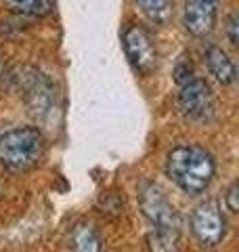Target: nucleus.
I'll return each mask as SVG.
<instances>
[{
    "mask_svg": "<svg viewBox=\"0 0 239 252\" xmlns=\"http://www.w3.org/2000/svg\"><path fill=\"white\" fill-rule=\"evenodd\" d=\"M2 2L19 17H46L55 11V0H2Z\"/></svg>",
    "mask_w": 239,
    "mask_h": 252,
    "instance_id": "9d476101",
    "label": "nucleus"
},
{
    "mask_svg": "<svg viewBox=\"0 0 239 252\" xmlns=\"http://www.w3.org/2000/svg\"><path fill=\"white\" fill-rule=\"evenodd\" d=\"M122 49L130 67L141 76H149L157 65V49L153 36L145 26L130 23L122 32Z\"/></svg>",
    "mask_w": 239,
    "mask_h": 252,
    "instance_id": "39448f33",
    "label": "nucleus"
},
{
    "mask_svg": "<svg viewBox=\"0 0 239 252\" xmlns=\"http://www.w3.org/2000/svg\"><path fill=\"white\" fill-rule=\"evenodd\" d=\"M139 11L155 26H166L172 19V0H134Z\"/></svg>",
    "mask_w": 239,
    "mask_h": 252,
    "instance_id": "f8f14e48",
    "label": "nucleus"
},
{
    "mask_svg": "<svg viewBox=\"0 0 239 252\" xmlns=\"http://www.w3.org/2000/svg\"><path fill=\"white\" fill-rule=\"evenodd\" d=\"M172 76H174V82H177L179 86L189 82L191 78H195V67H193V63H191V59L180 57L177 61V65H174V69H172Z\"/></svg>",
    "mask_w": 239,
    "mask_h": 252,
    "instance_id": "ddd939ff",
    "label": "nucleus"
},
{
    "mask_svg": "<svg viewBox=\"0 0 239 252\" xmlns=\"http://www.w3.org/2000/svg\"><path fill=\"white\" fill-rule=\"evenodd\" d=\"M4 76V61H2V55H0V80H2Z\"/></svg>",
    "mask_w": 239,
    "mask_h": 252,
    "instance_id": "dca6fc26",
    "label": "nucleus"
},
{
    "mask_svg": "<svg viewBox=\"0 0 239 252\" xmlns=\"http://www.w3.org/2000/svg\"><path fill=\"white\" fill-rule=\"evenodd\" d=\"M237 195H239V185H237V181H233V183L229 185L227 193H225V204H227V208H229L231 212H237V208H239Z\"/></svg>",
    "mask_w": 239,
    "mask_h": 252,
    "instance_id": "2eb2a0df",
    "label": "nucleus"
},
{
    "mask_svg": "<svg viewBox=\"0 0 239 252\" xmlns=\"http://www.w3.org/2000/svg\"><path fill=\"white\" fill-rule=\"evenodd\" d=\"M189 229L202 248H216L227 235V219L218 202L206 200L191 212Z\"/></svg>",
    "mask_w": 239,
    "mask_h": 252,
    "instance_id": "20e7f679",
    "label": "nucleus"
},
{
    "mask_svg": "<svg viewBox=\"0 0 239 252\" xmlns=\"http://www.w3.org/2000/svg\"><path fill=\"white\" fill-rule=\"evenodd\" d=\"M141 212L149 223V252H179L180 248V217L164 189L155 183H143L139 189Z\"/></svg>",
    "mask_w": 239,
    "mask_h": 252,
    "instance_id": "f257e3e1",
    "label": "nucleus"
},
{
    "mask_svg": "<svg viewBox=\"0 0 239 252\" xmlns=\"http://www.w3.org/2000/svg\"><path fill=\"white\" fill-rule=\"evenodd\" d=\"M166 175L187 195H199L216 175V160L199 145H179L166 156Z\"/></svg>",
    "mask_w": 239,
    "mask_h": 252,
    "instance_id": "f03ea898",
    "label": "nucleus"
},
{
    "mask_svg": "<svg viewBox=\"0 0 239 252\" xmlns=\"http://www.w3.org/2000/svg\"><path fill=\"white\" fill-rule=\"evenodd\" d=\"M218 2L212 0H187L182 9V26L195 38H204L216 26Z\"/></svg>",
    "mask_w": 239,
    "mask_h": 252,
    "instance_id": "0eeeda50",
    "label": "nucleus"
},
{
    "mask_svg": "<svg viewBox=\"0 0 239 252\" xmlns=\"http://www.w3.org/2000/svg\"><path fill=\"white\" fill-rule=\"evenodd\" d=\"M227 38H229V42L237 46L239 44V17H237V13H231L229 17H227Z\"/></svg>",
    "mask_w": 239,
    "mask_h": 252,
    "instance_id": "4468645a",
    "label": "nucleus"
},
{
    "mask_svg": "<svg viewBox=\"0 0 239 252\" xmlns=\"http://www.w3.org/2000/svg\"><path fill=\"white\" fill-rule=\"evenodd\" d=\"M46 156V139L36 126H17L0 135V164L9 172H30Z\"/></svg>",
    "mask_w": 239,
    "mask_h": 252,
    "instance_id": "7ed1b4c3",
    "label": "nucleus"
},
{
    "mask_svg": "<svg viewBox=\"0 0 239 252\" xmlns=\"http://www.w3.org/2000/svg\"><path fill=\"white\" fill-rule=\"evenodd\" d=\"M101 235L90 223L78 225L71 233V252H101Z\"/></svg>",
    "mask_w": 239,
    "mask_h": 252,
    "instance_id": "9b49d317",
    "label": "nucleus"
},
{
    "mask_svg": "<svg viewBox=\"0 0 239 252\" xmlns=\"http://www.w3.org/2000/svg\"><path fill=\"white\" fill-rule=\"evenodd\" d=\"M26 94L30 101V107L36 116L42 118L44 112H53V101H55V89L51 80L42 74H31L30 82L26 84Z\"/></svg>",
    "mask_w": 239,
    "mask_h": 252,
    "instance_id": "1a4fd4ad",
    "label": "nucleus"
},
{
    "mask_svg": "<svg viewBox=\"0 0 239 252\" xmlns=\"http://www.w3.org/2000/svg\"><path fill=\"white\" fill-rule=\"evenodd\" d=\"M177 103L180 114L191 122H210L214 112H216V99L210 89V84L202 78H191L189 82L179 86Z\"/></svg>",
    "mask_w": 239,
    "mask_h": 252,
    "instance_id": "423d86ee",
    "label": "nucleus"
},
{
    "mask_svg": "<svg viewBox=\"0 0 239 252\" xmlns=\"http://www.w3.org/2000/svg\"><path fill=\"white\" fill-rule=\"evenodd\" d=\"M212 2H218V0H212Z\"/></svg>",
    "mask_w": 239,
    "mask_h": 252,
    "instance_id": "f3484780",
    "label": "nucleus"
},
{
    "mask_svg": "<svg viewBox=\"0 0 239 252\" xmlns=\"http://www.w3.org/2000/svg\"><path fill=\"white\" fill-rule=\"evenodd\" d=\"M204 61L206 67H208L210 76L216 82H220L222 86H229L237 80V67L233 59L229 57V53L225 49H220L218 44H210L204 53Z\"/></svg>",
    "mask_w": 239,
    "mask_h": 252,
    "instance_id": "6e6552de",
    "label": "nucleus"
}]
</instances>
